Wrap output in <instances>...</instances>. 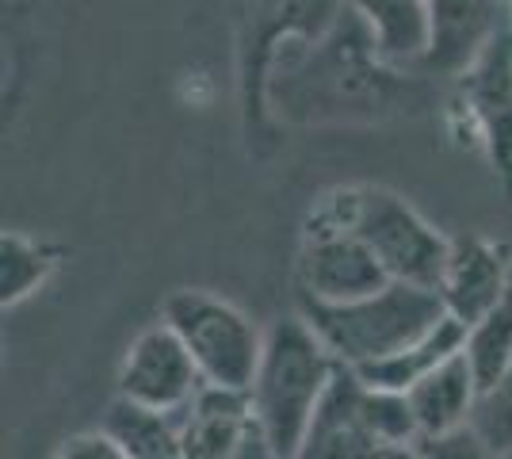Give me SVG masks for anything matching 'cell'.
Wrapping results in <instances>:
<instances>
[{
	"label": "cell",
	"instance_id": "1",
	"mask_svg": "<svg viewBox=\"0 0 512 459\" xmlns=\"http://www.w3.org/2000/svg\"><path fill=\"white\" fill-rule=\"evenodd\" d=\"M276 123H386L432 108V81L390 66L367 23L341 8L318 43H302L299 58L283 62L268 85Z\"/></svg>",
	"mask_w": 512,
	"mask_h": 459
},
{
	"label": "cell",
	"instance_id": "2",
	"mask_svg": "<svg viewBox=\"0 0 512 459\" xmlns=\"http://www.w3.org/2000/svg\"><path fill=\"white\" fill-rule=\"evenodd\" d=\"M337 368H341L337 356L325 349V341L302 314L279 318L268 326V341H264V356H260L249 398H253L256 421L268 433L279 459L299 456L302 437L318 414Z\"/></svg>",
	"mask_w": 512,
	"mask_h": 459
},
{
	"label": "cell",
	"instance_id": "3",
	"mask_svg": "<svg viewBox=\"0 0 512 459\" xmlns=\"http://www.w3.org/2000/svg\"><path fill=\"white\" fill-rule=\"evenodd\" d=\"M314 211L352 230L375 253V261L383 264L390 280L432 291L440 287L451 238L421 219V211H413L398 192L379 184L333 188L314 203Z\"/></svg>",
	"mask_w": 512,
	"mask_h": 459
},
{
	"label": "cell",
	"instance_id": "4",
	"mask_svg": "<svg viewBox=\"0 0 512 459\" xmlns=\"http://www.w3.org/2000/svg\"><path fill=\"white\" fill-rule=\"evenodd\" d=\"M299 314L325 341V349L337 356V364L356 368V372L409 349L428 329L448 318V310L432 287L398 284V280H390L375 295H363L356 303L341 306L299 299Z\"/></svg>",
	"mask_w": 512,
	"mask_h": 459
},
{
	"label": "cell",
	"instance_id": "5",
	"mask_svg": "<svg viewBox=\"0 0 512 459\" xmlns=\"http://www.w3.org/2000/svg\"><path fill=\"white\" fill-rule=\"evenodd\" d=\"M344 0H245L237 35V96L241 127L253 150L276 142V119L268 108V85L283 43H318L337 23Z\"/></svg>",
	"mask_w": 512,
	"mask_h": 459
},
{
	"label": "cell",
	"instance_id": "6",
	"mask_svg": "<svg viewBox=\"0 0 512 459\" xmlns=\"http://www.w3.org/2000/svg\"><path fill=\"white\" fill-rule=\"evenodd\" d=\"M161 322L184 341L207 387L249 391L264 356L268 329H260L230 299L211 291H172L161 306Z\"/></svg>",
	"mask_w": 512,
	"mask_h": 459
},
{
	"label": "cell",
	"instance_id": "7",
	"mask_svg": "<svg viewBox=\"0 0 512 459\" xmlns=\"http://www.w3.org/2000/svg\"><path fill=\"white\" fill-rule=\"evenodd\" d=\"M386 284H390L386 268L352 230L325 219L321 211H310L295 261V287L302 303H356L363 295L383 291Z\"/></svg>",
	"mask_w": 512,
	"mask_h": 459
},
{
	"label": "cell",
	"instance_id": "8",
	"mask_svg": "<svg viewBox=\"0 0 512 459\" xmlns=\"http://www.w3.org/2000/svg\"><path fill=\"white\" fill-rule=\"evenodd\" d=\"M451 119L459 138H470L490 157V165L512 184V27L486 46V54L455 81Z\"/></svg>",
	"mask_w": 512,
	"mask_h": 459
},
{
	"label": "cell",
	"instance_id": "9",
	"mask_svg": "<svg viewBox=\"0 0 512 459\" xmlns=\"http://www.w3.org/2000/svg\"><path fill=\"white\" fill-rule=\"evenodd\" d=\"M203 387L192 352L165 322L142 329L119 364V398L157 414H180Z\"/></svg>",
	"mask_w": 512,
	"mask_h": 459
},
{
	"label": "cell",
	"instance_id": "10",
	"mask_svg": "<svg viewBox=\"0 0 512 459\" xmlns=\"http://www.w3.org/2000/svg\"><path fill=\"white\" fill-rule=\"evenodd\" d=\"M176 421L188 459H279L256 421L249 391L203 387Z\"/></svg>",
	"mask_w": 512,
	"mask_h": 459
},
{
	"label": "cell",
	"instance_id": "11",
	"mask_svg": "<svg viewBox=\"0 0 512 459\" xmlns=\"http://www.w3.org/2000/svg\"><path fill=\"white\" fill-rule=\"evenodd\" d=\"M505 23V0H428V50L413 73L428 81H459Z\"/></svg>",
	"mask_w": 512,
	"mask_h": 459
},
{
	"label": "cell",
	"instance_id": "12",
	"mask_svg": "<svg viewBox=\"0 0 512 459\" xmlns=\"http://www.w3.org/2000/svg\"><path fill=\"white\" fill-rule=\"evenodd\" d=\"M512 287V253L505 241L482 238V234H459L451 238L448 264L440 276V303L448 318L474 326L482 314L509 295Z\"/></svg>",
	"mask_w": 512,
	"mask_h": 459
},
{
	"label": "cell",
	"instance_id": "13",
	"mask_svg": "<svg viewBox=\"0 0 512 459\" xmlns=\"http://www.w3.org/2000/svg\"><path fill=\"white\" fill-rule=\"evenodd\" d=\"M383 440L371 433L363 414V379L352 368H337L318 414L310 421L295 459H383Z\"/></svg>",
	"mask_w": 512,
	"mask_h": 459
},
{
	"label": "cell",
	"instance_id": "14",
	"mask_svg": "<svg viewBox=\"0 0 512 459\" xmlns=\"http://www.w3.org/2000/svg\"><path fill=\"white\" fill-rule=\"evenodd\" d=\"M478 375L470 368V360L463 352L448 356L440 368L409 387V410L417 417V429L421 437H436V433H451V429H463L470 425V414H474V402H478Z\"/></svg>",
	"mask_w": 512,
	"mask_h": 459
},
{
	"label": "cell",
	"instance_id": "15",
	"mask_svg": "<svg viewBox=\"0 0 512 459\" xmlns=\"http://www.w3.org/2000/svg\"><path fill=\"white\" fill-rule=\"evenodd\" d=\"M367 31L390 66L417 69L428 50V0H344Z\"/></svg>",
	"mask_w": 512,
	"mask_h": 459
},
{
	"label": "cell",
	"instance_id": "16",
	"mask_svg": "<svg viewBox=\"0 0 512 459\" xmlns=\"http://www.w3.org/2000/svg\"><path fill=\"white\" fill-rule=\"evenodd\" d=\"M463 341H467V326L455 322V318H444L440 326H432L425 337L413 341L409 349L394 352V356H386L379 364H367L360 372L352 368V372L360 375L367 387H383V391L406 394L409 387H417L432 368H440L448 356L463 352Z\"/></svg>",
	"mask_w": 512,
	"mask_h": 459
},
{
	"label": "cell",
	"instance_id": "17",
	"mask_svg": "<svg viewBox=\"0 0 512 459\" xmlns=\"http://www.w3.org/2000/svg\"><path fill=\"white\" fill-rule=\"evenodd\" d=\"M100 429L130 459H188L176 414H157L146 406H134L127 398H115Z\"/></svg>",
	"mask_w": 512,
	"mask_h": 459
},
{
	"label": "cell",
	"instance_id": "18",
	"mask_svg": "<svg viewBox=\"0 0 512 459\" xmlns=\"http://www.w3.org/2000/svg\"><path fill=\"white\" fill-rule=\"evenodd\" d=\"M62 264V249L35 241L27 234H4L0 238V303L20 306L54 276Z\"/></svg>",
	"mask_w": 512,
	"mask_h": 459
},
{
	"label": "cell",
	"instance_id": "19",
	"mask_svg": "<svg viewBox=\"0 0 512 459\" xmlns=\"http://www.w3.org/2000/svg\"><path fill=\"white\" fill-rule=\"evenodd\" d=\"M463 356L478 375V387H490L493 379H501L512 368V287L490 314L467 326Z\"/></svg>",
	"mask_w": 512,
	"mask_h": 459
},
{
	"label": "cell",
	"instance_id": "20",
	"mask_svg": "<svg viewBox=\"0 0 512 459\" xmlns=\"http://www.w3.org/2000/svg\"><path fill=\"white\" fill-rule=\"evenodd\" d=\"M470 429L486 440L493 452L512 459V368L501 379H493L490 387L478 391Z\"/></svg>",
	"mask_w": 512,
	"mask_h": 459
},
{
	"label": "cell",
	"instance_id": "21",
	"mask_svg": "<svg viewBox=\"0 0 512 459\" xmlns=\"http://www.w3.org/2000/svg\"><path fill=\"white\" fill-rule=\"evenodd\" d=\"M413 448L425 459H509L501 452H493L486 440L478 437L470 425L451 429V433H436V437H417Z\"/></svg>",
	"mask_w": 512,
	"mask_h": 459
},
{
	"label": "cell",
	"instance_id": "22",
	"mask_svg": "<svg viewBox=\"0 0 512 459\" xmlns=\"http://www.w3.org/2000/svg\"><path fill=\"white\" fill-rule=\"evenodd\" d=\"M54 459H130L115 440L107 437L104 429H96V433H77V437H69L58 448V456Z\"/></svg>",
	"mask_w": 512,
	"mask_h": 459
},
{
	"label": "cell",
	"instance_id": "23",
	"mask_svg": "<svg viewBox=\"0 0 512 459\" xmlns=\"http://www.w3.org/2000/svg\"><path fill=\"white\" fill-rule=\"evenodd\" d=\"M383 459H425V456H421V452H417L413 444H406V448H390V452H386Z\"/></svg>",
	"mask_w": 512,
	"mask_h": 459
},
{
	"label": "cell",
	"instance_id": "24",
	"mask_svg": "<svg viewBox=\"0 0 512 459\" xmlns=\"http://www.w3.org/2000/svg\"><path fill=\"white\" fill-rule=\"evenodd\" d=\"M509 27H512V0H509Z\"/></svg>",
	"mask_w": 512,
	"mask_h": 459
},
{
	"label": "cell",
	"instance_id": "25",
	"mask_svg": "<svg viewBox=\"0 0 512 459\" xmlns=\"http://www.w3.org/2000/svg\"><path fill=\"white\" fill-rule=\"evenodd\" d=\"M505 4H509V0H505Z\"/></svg>",
	"mask_w": 512,
	"mask_h": 459
}]
</instances>
